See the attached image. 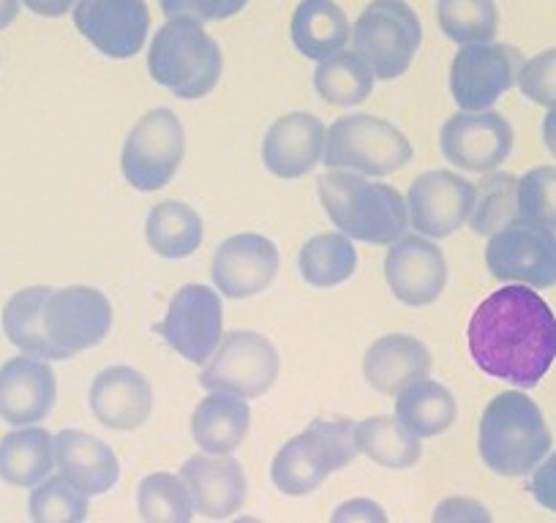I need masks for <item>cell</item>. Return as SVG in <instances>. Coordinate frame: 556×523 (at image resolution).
<instances>
[{"instance_id": "d6a6232c", "label": "cell", "mask_w": 556, "mask_h": 523, "mask_svg": "<svg viewBox=\"0 0 556 523\" xmlns=\"http://www.w3.org/2000/svg\"><path fill=\"white\" fill-rule=\"evenodd\" d=\"M314 90L325 104L352 110L374 93V74L355 52L344 50L314 68Z\"/></svg>"}, {"instance_id": "3957f363", "label": "cell", "mask_w": 556, "mask_h": 523, "mask_svg": "<svg viewBox=\"0 0 556 523\" xmlns=\"http://www.w3.org/2000/svg\"><path fill=\"white\" fill-rule=\"evenodd\" d=\"M551 429L538 404L518 390L491 398L478 429V450L500 477H527L551 450Z\"/></svg>"}, {"instance_id": "484cf974", "label": "cell", "mask_w": 556, "mask_h": 523, "mask_svg": "<svg viewBox=\"0 0 556 523\" xmlns=\"http://www.w3.org/2000/svg\"><path fill=\"white\" fill-rule=\"evenodd\" d=\"M292 44L308 61H328L344 52L350 41V20L336 0H301L290 23Z\"/></svg>"}, {"instance_id": "44dd1931", "label": "cell", "mask_w": 556, "mask_h": 523, "mask_svg": "<svg viewBox=\"0 0 556 523\" xmlns=\"http://www.w3.org/2000/svg\"><path fill=\"white\" fill-rule=\"evenodd\" d=\"M88 407L104 429L137 431L153 414V387L137 368L110 366L90 384Z\"/></svg>"}, {"instance_id": "f6af8a7d", "label": "cell", "mask_w": 556, "mask_h": 523, "mask_svg": "<svg viewBox=\"0 0 556 523\" xmlns=\"http://www.w3.org/2000/svg\"><path fill=\"white\" fill-rule=\"evenodd\" d=\"M543 142L545 148H548L551 156L556 158V106L554 110H548V115H545L543 120Z\"/></svg>"}, {"instance_id": "4316f807", "label": "cell", "mask_w": 556, "mask_h": 523, "mask_svg": "<svg viewBox=\"0 0 556 523\" xmlns=\"http://www.w3.org/2000/svg\"><path fill=\"white\" fill-rule=\"evenodd\" d=\"M55 436L39 425L14 429L0 439V480L14 488H36L52 477Z\"/></svg>"}, {"instance_id": "4fadbf2b", "label": "cell", "mask_w": 556, "mask_h": 523, "mask_svg": "<svg viewBox=\"0 0 556 523\" xmlns=\"http://www.w3.org/2000/svg\"><path fill=\"white\" fill-rule=\"evenodd\" d=\"M485 268L496 281L529 290L556 286V234L516 221L489 238Z\"/></svg>"}, {"instance_id": "bcb514c9", "label": "cell", "mask_w": 556, "mask_h": 523, "mask_svg": "<svg viewBox=\"0 0 556 523\" xmlns=\"http://www.w3.org/2000/svg\"><path fill=\"white\" fill-rule=\"evenodd\" d=\"M23 0H0V30H7L20 17Z\"/></svg>"}, {"instance_id": "4dcf8cb0", "label": "cell", "mask_w": 556, "mask_h": 523, "mask_svg": "<svg viewBox=\"0 0 556 523\" xmlns=\"http://www.w3.org/2000/svg\"><path fill=\"white\" fill-rule=\"evenodd\" d=\"M357 452L384 469H409L424 456V445L390 414H377L355 423Z\"/></svg>"}, {"instance_id": "9c48e42d", "label": "cell", "mask_w": 556, "mask_h": 523, "mask_svg": "<svg viewBox=\"0 0 556 523\" xmlns=\"http://www.w3.org/2000/svg\"><path fill=\"white\" fill-rule=\"evenodd\" d=\"M278 373L281 357L267 335L254 330H232L224 333L218 349L202 366L200 384L207 393H232L251 401L270 393Z\"/></svg>"}, {"instance_id": "5bb4252c", "label": "cell", "mask_w": 556, "mask_h": 523, "mask_svg": "<svg viewBox=\"0 0 556 523\" xmlns=\"http://www.w3.org/2000/svg\"><path fill=\"white\" fill-rule=\"evenodd\" d=\"M440 148L445 162L462 173H496L513 153V126L494 110L456 112L442 123Z\"/></svg>"}, {"instance_id": "603a6c76", "label": "cell", "mask_w": 556, "mask_h": 523, "mask_svg": "<svg viewBox=\"0 0 556 523\" xmlns=\"http://www.w3.org/2000/svg\"><path fill=\"white\" fill-rule=\"evenodd\" d=\"M55 467L79 494L101 496L121 480V461L104 439L77 429L55 434Z\"/></svg>"}, {"instance_id": "1f68e13d", "label": "cell", "mask_w": 556, "mask_h": 523, "mask_svg": "<svg viewBox=\"0 0 556 523\" xmlns=\"http://www.w3.org/2000/svg\"><path fill=\"white\" fill-rule=\"evenodd\" d=\"M52 286H28L9 297L3 306V333L23 355L52 362L45 339V303Z\"/></svg>"}, {"instance_id": "60d3db41", "label": "cell", "mask_w": 556, "mask_h": 523, "mask_svg": "<svg viewBox=\"0 0 556 523\" xmlns=\"http://www.w3.org/2000/svg\"><path fill=\"white\" fill-rule=\"evenodd\" d=\"M431 523H494L491 510L469 496H447L437 505Z\"/></svg>"}, {"instance_id": "6da1fadb", "label": "cell", "mask_w": 556, "mask_h": 523, "mask_svg": "<svg viewBox=\"0 0 556 523\" xmlns=\"http://www.w3.org/2000/svg\"><path fill=\"white\" fill-rule=\"evenodd\" d=\"M467 344L480 371L529 390L556 360V317L538 292L507 284L475 308Z\"/></svg>"}, {"instance_id": "b9f144b4", "label": "cell", "mask_w": 556, "mask_h": 523, "mask_svg": "<svg viewBox=\"0 0 556 523\" xmlns=\"http://www.w3.org/2000/svg\"><path fill=\"white\" fill-rule=\"evenodd\" d=\"M330 523H390V518L379 501L357 496V499H346L344 505L336 507Z\"/></svg>"}, {"instance_id": "836d02e7", "label": "cell", "mask_w": 556, "mask_h": 523, "mask_svg": "<svg viewBox=\"0 0 556 523\" xmlns=\"http://www.w3.org/2000/svg\"><path fill=\"white\" fill-rule=\"evenodd\" d=\"M518 218V178L510 173H489L475 186V205L469 213V227L475 234L494 238Z\"/></svg>"}, {"instance_id": "277c9868", "label": "cell", "mask_w": 556, "mask_h": 523, "mask_svg": "<svg viewBox=\"0 0 556 523\" xmlns=\"http://www.w3.org/2000/svg\"><path fill=\"white\" fill-rule=\"evenodd\" d=\"M224 72L218 41L205 25L191 20H167L148 47V74L156 85L184 101L205 99L216 90Z\"/></svg>"}, {"instance_id": "d6986e66", "label": "cell", "mask_w": 556, "mask_h": 523, "mask_svg": "<svg viewBox=\"0 0 556 523\" xmlns=\"http://www.w3.org/2000/svg\"><path fill=\"white\" fill-rule=\"evenodd\" d=\"M328 126L312 112H287L276 117L262 140V164L278 180L312 175L325 162Z\"/></svg>"}, {"instance_id": "f35d334b", "label": "cell", "mask_w": 556, "mask_h": 523, "mask_svg": "<svg viewBox=\"0 0 556 523\" xmlns=\"http://www.w3.org/2000/svg\"><path fill=\"white\" fill-rule=\"evenodd\" d=\"M518 90L527 95L532 104L556 106V47L540 55L523 61L521 74H518Z\"/></svg>"}, {"instance_id": "52a82bcc", "label": "cell", "mask_w": 556, "mask_h": 523, "mask_svg": "<svg viewBox=\"0 0 556 523\" xmlns=\"http://www.w3.org/2000/svg\"><path fill=\"white\" fill-rule=\"evenodd\" d=\"M355 55L374 79H399L424 44V25L406 0H371L352 28Z\"/></svg>"}, {"instance_id": "ba28073f", "label": "cell", "mask_w": 556, "mask_h": 523, "mask_svg": "<svg viewBox=\"0 0 556 523\" xmlns=\"http://www.w3.org/2000/svg\"><path fill=\"white\" fill-rule=\"evenodd\" d=\"M186 158V128L167 106L148 110L128 131L121 153V173L142 194L173 183Z\"/></svg>"}, {"instance_id": "e575fe53", "label": "cell", "mask_w": 556, "mask_h": 523, "mask_svg": "<svg viewBox=\"0 0 556 523\" xmlns=\"http://www.w3.org/2000/svg\"><path fill=\"white\" fill-rule=\"evenodd\" d=\"M437 23L453 44H489L500 30V12L494 0H437Z\"/></svg>"}, {"instance_id": "7dc6e473", "label": "cell", "mask_w": 556, "mask_h": 523, "mask_svg": "<svg viewBox=\"0 0 556 523\" xmlns=\"http://www.w3.org/2000/svg\"><path fill=\"white\" fill-rule=\"evenodd\" d=\"M232 523H265V521H262V518H254V515H240V518H235Z\"/></svg>"}, {"instance_id": "f546056e", "label": "cell", "mask_w": 556, "mask_h": 523, "mask_svg": "<svg viewBox=\"0 0 556 523\" xmlns=\"http://www.w3.org/2000/svg\"><path fill=\"white\" fill-rule=\"evenodd\" d=\"M298 270L314 290H333L350 281L357 270V251L341 232H319L301 245Z\"/></svg>"}, {"instance_id": "8d00e7d4", "label": "cell", "mask_w": 556, "mask_h": 523, "mask_svg": "<svg viewBox=\"0 0 556 523\" xmlns=\"http://www.w3.org/2000/svg\"><path fill=\"white\" fill-rule=\"evenodd\" d=\"M88 512V496L79 494L61 474L47 477L30 490L28 515L34 523H85Z\"/></svg>"}, {"instance_id": "30bf717a", "label": "cell", "mask_w": 556, "mask_h": 523, "mask_svg": "<svg viewBox=\"0 0 556 523\" xmlns=\"http://www.w3.org/2000/svg\"><path fill=\"white\" fill-rule=\"evenodd\" d=\"M112 303L85 284L52 290L45 303V339L52 360H72L93 349L112 330Z\"/></svg>"}, {"instance_id": "f1b7e54d", "label": "cell", "mask_w": 556, "mask_h": 523, "mask_svg": "<svg viewBox=\"0 0 556 523\" xmlns=\"http://www.w3.org/2000/svg\"><path fill=\"white\" fill-rule=\"evenodd\" d=\"M205 238L202 216L180 200H164L151 207L146 221V240L162 259L180 262L197 254Z\"/></svg>"}, {"instance_id": "cb8c5ba5", "label": "cell", "mask_w": 556, "mask_h": 523, "mask_svg": "<svg viewBox=\"0 0 556 523\" xmlns=\"http://www.w3.org/2000/svg\"><path fill=\"white\" fill-rule=\"evenodd\" d=\"M431 349L415 335L388 333L374 341L363 355V379L379 396H399L406 384L429 377Z\"/></svg>"}, {"instance_id": "8992f818", "label": "cell", "mask_w": 556, "mask_h": 523, "mask_svg": "<svg viewBox=\"0 0 556 523\" xmlns=\"http://www.w3.org/2000/svg\"><path fill=\"white\" fill-rule=\"evenodd\" d=\"M415 158V148L395 123L368 112H352L328 128L325 167L339 173L384 178Z\"/></svg>"}, {"instance_id": "5b68a950", "label": "cell", "mask_w": 556, "mask_h": 523, "mask_svg": "<svg viewBox=\"0 0 556 523\" xmlns=\"http://www.w3.org/2000/svg\"><path fill=\"white\" fill-rule=\"evenodd\" d=\"M355 456V423L346 418H319L276 452L270 463V480L281 494L308 496L330 474L350 467Z\"/></svg>"}, {"instance_id": "7c38bea8", "label": "cell", "mask_w": 556, "mask_h": 523, "mask_svg": "<svg viewBox=\"0 0 556 523\" xmlns=\"http://www.w3.org/2000/svg\"><path fill=\"white\" fill-rule=\"evenodd\" d=\"M523 55L510 44H467L451 63V95L462 112H489L521 74Z\"/></svg>"}, {"instance_id": "7bdbcfd3", "label": "cell", "mask_w": 556, "mask_h": 523, "mask_svg": "<svg viewBox=\"0 0 556 523\" xmlns=\"http://www.w3.org/2000/svg\"><path fill=\"white\" fill-rule=\"evenodd\" d=\"M529 490H532L534 501L545 510L556 512V452H551V458H545L538 469L532 472L529 480Z\"/></svg>"}, {"instance_id": "ee69618b", "label": "cell", "mask_w": 556, "mask_h": 523, "mask_svg": "<svg viewBox=\"0 0 556 523\" xmlns=\"http://www.w3.org/2000/svg\"><path fill=\"white\" fill-rule=\"evenodd\" d=\"M23 3L34 14H39V17H50V20L63 17V14H68L74 7H77V0H23Z\"/></svg>"}, {"instance_id": "ac0fdd59", "label": "cell", "mask_w": 556, "mask_h": 523, "mask_svg": "<svg viewBox=\"0 0 556 523\" xmlns=\"http://www.w3.org/2000/svg\"><path fill=\"white\" fill-rule=\"evenodd\" d=\"M281 256L270 238L240 232L224 240L211 262L213 290L229 301H249L262 295L276 281Z\"/></svg>"}, {"instance_id": "7a4b0ae2", "label": "cell", "mask_w": 556, "mask_h": 523, "mask_svg": "<svg viewBox=\"0 0 556 523\" xmlns=\"http://www.w3.org/2000/svg\"><path fill=\"white\" fill-rule=\"evenodd\" d=\"M317 194L336 232L350 240L393 245L409 227V213L401 191L379 180L328 169L319 175Z\"/></svg>"}, {"instance_id": "83f0119b", "label": "cell", "mask_w": 556, "mask_h": 523, "mask_svg": "<svg viewBox=\"0 0 556 523\" xmlns=\"http://www.w3.org/2000/svg\"><path fill=\"white\" fill-rule=\"evenodd\" d=\"M458 404L445 384L434 379H417L395 396V420L417 439H434L453 429Z\"/></svg>"}, {"instance_id": "8fae6325", "label": "cell", "mask_w": 556, "mask_h": 523, "mask_svg": "<svg viewBox=\"0 0 556 523\" xmlns=\"http://www.w3.org/2000/svg\"><path fill=\"white\" fill-rule=\"evenodd\" d=\"M156 333L175 355L194 366H205L224 339L222 295L207 284H186L169 301Z\"/></svg>"}, {"instance_id": "d4e9b609", "label": "cell", "mask_w": 556, "mask_h": 523, "mask_svg": "<svg viewBox=\"0 0 556 523\" xmlns=\"http://www.w3.org/2000/svg\"><path fill=\"white\" fill-rule=\"evenodd\" d=\"M251 429V407L232 393H207L191 414V436L205 456H232Z\"/></svg>"}, {"instance_id": "2e32d148", "label": "cell", "mask_w": 556, "mask_h": 523, "mask_svg": "<svg viewBox=\"0 0 556 523\" xmlns=\"http://www.w3.org/2000/svg\"><path fill=\"white\" fill-rule=\"evenodd\" d=\"M404 200L415 234L442 240L469 221L475 205V183L451 169H429L412 180L409 194Z\"/></svg>"}, {"instance_id": "74e56055", "label": "cell", "mask_w": 556, "mask_h": 523, "mask_svg": "<svg viewBox=\"0 0 556 523\" xmlns=\"http://www.w3.org/2000/svg\"><path fill=\"white\" fill-rule=\"evenodd\" d=\"M518 218L556 234V167H534L518 178Z\"/></svg>"}, {"instance_id": "e0dca14e", "label": "cell", "mask_w": 556, "mask_h": 523, "mask_svg": "<svg viewBox=\"0 0 556 523\" xmlns=\"http://www.w3.org/2000/svg\"><path fill=\"white\" fill-rule=\"evenodd\" d=\"M388 290L409 308H426L447 286V262L440 245L424 234H404L388 248L382 265Z\"/></svg>"}, {"instance_id": "d590c367", "label": "cell", "mask_w": 556, "mask_h": 523, "mask_svg": "<svg viewBox=\"0 0 556 523\" xmlns=\"http://www.w3.org/2000/svg\"><path fill=\"white\" fill-rule=\"evenodd\" d=\"M137 510L142 523H191L194 505L180 474L153 472L137 488Z\"/></svg>"}, {"instance_id": "ffe728a7", "label": "cell", "mask_w": 556, "mask_h": 523, "mask_svg": "<svg viewBox=\"0 0 556 523\" xmlns=\"http://www.w3.org/2000/svg\"><path fill=\"white\" fill-rule=\"evenodd\" d=\"M58 401V379L50 362L20 355L0 366V420L28 429L50 418Z\"/></svg>"}, {"instance_id": "ab89813d", "label": "cell", "mask_w": 556, "mask_h": 523, "mask_svg": "<svg viewBox=\"0 0 556 523\" xmlns=\"http://www.w3.org/2000/svg\"><path fill=\"white\" fill-rule=\"evenodd\" d=\"M249 7V0H162L167 20H191V23H222Z\"/></svg>"}, {"instance_id": "9a60e30c", "label": "cell", "mask_w": 556, "mask_h": 523, "mask_svg": "<svg viewBox=\"0 0 556 523\" xmlns=\"http://www.w3.org/2000/svg\"><path fill=\"white\" fill-rule=\"evenodd\" d=\"M74 28L96 52L128 61L148 44L151 9L148 0H77Z\"/></svg>"}, {"instance_id": "7402d4cb", "label": "cell", "mask_w": 556, "mask_h": 523, "mask_svg": "<svg viewBox=\"0 0 556 523\" xmlns=\"http://www.w3.org/2000/svg\"><path fill=\"white\" fill-rule=\"evenodd\" d=\"M180 480L191 494V505L207 521H227L249 496V480L238 458L229 456H191L180 467Z\"/></svg>"}]
</instances>
